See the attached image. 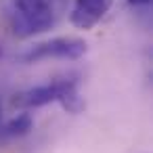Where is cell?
I'll list each match as a JSON object with an SVG mask.
<instances>
[{
  "label": "cell",
  "instance_id": "cell-6",
  "mask_svg": "<svg viewBox=\"0 0 153 153\" xmlns=\"http://www.w3.org/2000/svg\"><path fill=\"white\" fill-rule=\"evenodd\" d=\"M128 2L134 7H147V4H151V0H128Z\"/></svg>",
  "mask_w": 153,
  "mask_h": 153
},
{
  "label": "cell",
  "instance_id": "cell-2",
  "mask_svg": "<svg viewBox=\"0 0 153 153\" xmlns=\"http://www.w3.org/2000/svg\"><path fill=\"white\" fill-rule=\"evenodd\" d=\"M7 17L17 38H32L51 30L57 13L53 0H11Z\"/></svg>",
  "mask_w": 153,
  "mask_h": 153
},
{
  "label": "cell",
  "instance_id": "cell-7",
  "mask_svg": "<svg viewBox=\"0 0 153 153\" xmlns=\"http://www.w3.org/2000/svg\"><path fill=\"white\" fill-rule=\"evenodd\" d=\"M0 57H2V48H0Z\"/></svg>",
  "mask_w": 153,
  "mask_h": 153
},
{
  "label": "cell",
  "instance_id": "cell-5",
  "mask_svg": "<svg viewBox=\"0 0 153 153\" xmlns=\"http://www.w3.org/2000/svg\"><path fill=\"white\" fill-rule=\"evenodd\" d=\"M32 128H34V117L30 113H19L17 117L7 122L4 126H0V145H4L9 140H17V138L30 134Z\"/></svg>",
  "mask_w": 153,
  "mask_h": 153
},
{
  "label": "cell",
  "instance_id": "cell-1",
  "mask_svg": "<svg viewBox=\"0 0 153 153\" xmlns=\"http://www.w3.org/2000/svg\"><path fill=\"white\" fill-rule=\"evenodd\" d=\"M48 103H59L67 113H80L84 109V99L80 97L78 80L76 78L53 80L34 88H27L23 92H17L13 97V105L19 109H36Z\"/></svg>",
  "mask_w": 153,
  "mask_h": 153
},
{
  "label": "cell",
  "instance_id": "cell-4",
  "mask_svg": "<svg viewBox=\"0 0 153 153\" xmlns=\"http://www.w3.org/2000/svg\"><path fill=\"white\" fill-rule=\"evenodd\" d=\"M111 0H74L69 19L80 30H92L109 13Z\"/></svg>",
  "mask_w": 153,
  "mask_h": 153
},
{
  "label": "cell",
  "instance_id": "cell-3",
  "mask_svg": "<svg viewBox=\"0 0 153 153\" xmlns=\"http://www.w3.org/2000/svg\"><path fill=\"white\" fill-rule=\"evenodd\" d=\"M88 44L78 36H59L51 38L46 42L34 44L27 53H23L25 63H40L48 59H61V61H78L86 55Z\"/></svg>",
  "mask_w": 153,
  "mask_h": 153
}]
</instances>
